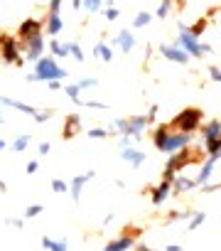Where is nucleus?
Listing matches in <instances>:
<instances>
[{
	"label": "nucleus",
	"instance_id": "nucleus-42",
	"mask_svg": "<svg viewBox=\"0 0 221 251\" xmlns=\"http://www.w3.org/2000/svg\"><path fill=\"white\" fill-rule=\"evenodd\" d=\"M84 106H89V109H94V111L108 109V106H106V103H101V101H84Z\"/></svg>",
	"mask_w": 221,
	"mask_h": 251
},
{
	"label": "nucleus",
	"instance_id": "nucleus-15",
	"mask_svg": "<svg viewBox=\"0 0 221 251\" xmlns=\"http://www.w3.org/2000/svg\"><path fill=\"white\" fill-rule=\"evenodd\" d=\"M62 27H64V20H62V15H49V13H47L45 32L49 34V37H57V34L62 32Z\"/></svg>",
	"mask_w": 221,
	"mask_h": 251
},
{
	"label": "nucleus",
	"instance_id": "nucleus-9",
	"mask_svg": "<svg viewBox=\"0 0 221 251\" xmlns=\"http://www.w3.org/2000/svg\"><path fill=\"white\" fill-rule=\"evenodd\" d=\"M110 47H121L123 54H128L133 47H135V37H133V32L130 30H121L118 32V37L116 40H110Z\"/></svg>",
	"mask_w": 221,
	"mask_h": 251
},
{
	"label": "nucleus",
	"instance_id": "nucleus-30",
	"mask_svg": "<svg viewBox=\"0 0 221 251\" xmlns=\"http://www.w3.org/2000/svg\"><path fill=\"white\" fill-rule=\"evenodd\" d=\"M150 20H153L150 13H138L133 20V27H145V25H150Z\"/></svg>",
	"mask_w": 221,
	"mask_h": 251
},
{
	"label": "nucleus",
	"instance_id": "nucleus-49",
	"mask_svg": "<svg viewBox=\"0 0 221 251\" xmlns=\"http://www.w3.org/2000/svg\"><path fill=\"white\" fill-rule=\"evenodd\" d=\"M202 52H204V54H211V52H214V47H211V45H206V42H202Z\"/></svg>",
	"mask_w": 221,
	"mask_h": 251
},
{
	"label": "nucleus",
	"instance_id": "nucleus-33",
	"mask_svg": "<svg viewBox=\"0 0 221 251\" xmlns=\"http://www.w3.org/2000/svg\"><path fill=\"white\" fill-rule=\"evenodd\" d=\"M103 5V0H84V10L86 13H98Z\"/></svg>",
	"mask_w": 221,
	"mask_h": 251
},
{
	"label": "nucleus",
	"instance_id": "nucleus-44",
	"mask_svg": "<svg viewBox=\"0 0 221 251\" xmlns=\"http://www.w3.org/2000/svg\"><path fill=\"white\" fill-rule=\"evenodd\" d=\"M47 89H49V91H59V89H64V86H62V79H52V82H47Z\"/></svg>",
	"mask_w": 221,
	"mask_h": 251
},
{
	"label": "nucleus",
	"instance_id": "nucleus-10",
	"mask_svg": "<svg viewBox=\"0 0 221 251\" xmlns=\"http://www.w3.org/2000/svg\"><path fill=\"white\" fill-rule=\"evenodd\" d=\"M91 177H94V172H86V175H77V177L71 180V185H69V195H71L74 202L81 200V190H84V185L91 180Z\"/></svg>",
	"mask_w": 221,
	"mask_h": 251
},
{
	"label": "nucleus",
	"instance_id": "nucleus-36",
	"mask_svg": "<svg viewBox=\"0 0 221 251\" xmlns=\"http://www.w3.org/2000/svg\"><path fill=\"white\" fill-rule=\"evenodd\" d=\"M32 118H34L37 123H45V121H49V118H52V111H37Z\"/></svg>",
	"mask_w": 221,
	"mask_h": 251
},
{
	"label": "nucleus",
	"instance_id": "nucleus-18",
	"mask_svg": "<svg viewBox=\"0 0 221 251\" xmlns=\"http://www.w3.org/2000/svg\"><path fill=\"white\" fill-rule=\"evenodd\" d=\"M199 133H202V140L221 135V121L214 118V121H209V123H202V126H199Z\"/></svg>",
	"mask_w": 221,
	"mask_h": 251
},
{
	"label": "nucleus",
	"instance_id": "nucleus-29",
	"mask_svg": "<svg viewBox=\"0 0 221 251\" xmlns=\"http://www.w3.org/2000/svg\"><path fill=\"white\" fill-rule=\"evenodd\" d=\"M45 212V204H30L25 209V219H32V217H40V214Z\"/></svg>",
	"mask_w": 221,
	"mask_h": 251
},
{
	"label": "nucleus",
	"instance_id": "nucleus-51",
	"mask_svg": "<svg viewBox=\"0 0 221 251\" xmlns=\"http://www.w3.org/2000/svg\"><path fill=\"white\" fill-rule=\"evenodd\" d=\"M71 5H74V10H81V5H84V0H71Z\"/></svg>",
	"mask_w": 221,
	"mask_h": 251
},
{
	"label": "nucleus",
	"instance_id": "nucleus-21",
	"mask_svg": "<svg viewBox=\"0 0 221 251\" xmlns=\"http://www.w3.org/2000/svg\"><path fill=\"white\" fill-rule=\"evenodd\" d=\"M94 57H98L103 62H110V59H113V50H110V45H106V42H98L94 47Z\"/></svg>",
	"mask_w": 221,
	"mask_h": 251
},
{
	"label": "nucleus",
	"instance_id": "nucleus-13",
	"mask_svg": "<svg viewBox=\"0 0 221 251\" xmlns=\"http://www.w3.org/2000/svg\"><path fill=\"white\" fill-rule=\"evenodd\" d=\"M0 106H13L15 111H20V114H27V116H34V114H37V109H34V106H27V103H22V101H15V99H10V96H3V99H0Z\"/></svg>",
	"mask_w": 221,
	"mask_h": 251
},
{
	"label": "nucleus",
	"instance_id": "nucleus-23",
	"mask_svg": "<svg viewBox=\"0 0 221 251\" xmlns=\"http://www.w3.org/2000/svg\"><path fill=\"white\" fill-rule=\"evenodd\" d=\"M219 151H221V135L204 140V153H206V155H216Z\"/></svg>",
	"mask_w": 221,
	"mask_h": 251
},
{
	"label": "nucleus",
	"instance_id": "nucleus-50",
	"mask_svg": "<svg viewBox=\"0 0 221 251\" xmlns=\"http://www.w3.org/2000/svg\"><path fill=\"white\" fill-rule=\"evenodd\" d=\"M165 249H167V251H182V246H179V244H167Z\"/></svg>",
	"mask_w": 221,
	"mask_h": 251
},
{
	"label": "nucleus",
	"instance_id": "nucleus-27",
	"mask_svg": "<svg viewBox=\"0 0 221 251\" xmlns=\"http://www.w3.org/2000/svg\"><path fill=\"white\" fill-rule=\"evenodd\" d=\"M204 219H206V214H204V212H194V214H192V219H189V227H187V229H189V232L199 229V227L204 224Z\"/></svg>",
	"mask_w": 221,
	"mask_h": 251
},
{
	"label": "nucleus",
	"instance_id": "nucleus-54",
	"mask_svg": "<svg viewBox=\"0 0 221 251\" xmlns=\"http://www.w3.org/2000/svg\"><path fill=\"white\" fill-rule=\"evenodd\" d=\"M216 158H219V160H221V151H219V153H216Z\"/></svg>",
	"mask_w": 221,
	"mask_h": 251
},
{
	"label": "nucleus",
	"instance_id": "nucleus-4",
	"mask_svg": "<svg viewBox=\"0 0 221 251\" xmlns=\"http://www.w3.org/2000/svg\"><path fill=\"white\" fill-rule=\"evenodd\" d=\"M177 45H179L184 52H187L189 57H202V54H204V52H202V42H199V37H194V34H192L189 25H182V22H179Z\"/></svg>",
	"mask_w": 221,
	"mask_h": 251
},
{
	"label": "nucleus",
	"instance_id": "nucleus-37",
	"mask_svg": "<svg viewBox=\"0 0 221 251\" xmlns=\"http://www.w3.org/2000/svg\"><path fill=\"white\" fill-rule=\"evenodd\" d=\"M79 86H81V91L84 89H91V86H98V79H94V77H89V79H81V82H77Z\"/></svg>",
	"mask_w": 221,
	"mask_h": 251
},
{
	"label": "nucleus",
	"instance_id": "nucleus-6",
	"mask_svg": "<svg viewBox=\"0 0 221 251\" xmlns=\"http://www.w3.org/2000/svg\"><path fill=\"white\" fill-rule=\"evenodd\" d=\"M158 52H160V57H162V59L174 62V64H187V62L192 59V57H189L187 52H184L177 42H174V45H160V50H158Z\"/></svg>",
	"mask_w": 221,
	"mask_h": 251
},
{
	"label": "nucleus",
	"instance_id": "nucleus-12",
	"mask_svg": "<svg viewBox=\"0 0 221 251\" xmlns=\"http://www.w3.org/2000/svg\"><path fill=\"white\" fill-rule=\"evenodd\" d=\"M121 158L128 160L133 167H140V165L145 163V153H142V151H135V148H130V146L121 148Z\"/></svg>",
	"mask_w": 221,
	"mask_h": 251
},
{
	"label": "nucleus",
	"instance_id": "nucleus-16",
	"mask_svg": "<svg viewBox=\"0 0 221 251\" xmlns=\"http://www.w3.org/2000/svg\"><path fill=\"white\" fill-rule=\"evenodd\" d=\"M199 183L197 180H189V177H182V175H174V180H172V190L174 192H189V190H194Z\"/></svg>",
	"mask_w": 221,
	"mask_h": 251
},
{
	"label": "nucleus",
	"instance_id": "nucleus-45",
	"mask_svg": "<svg viewBox=\"0 0 221 251\" xmlns=\"http://www.w3.org/2000/svg\"><path fill=\"white\" fill-rule=\"evenodd\" d=\"M37 151H40V155H47V153L52 151V143H47V140H42V143H40V148H37Z\"/></svg>",
	"mask_w": 221,
	"mask_h": 251
},
{
	"label": "nucleus",
	"instance_id": "nucleus-34",
	"mask_svg": "<svg viewBox=\"0 0 221 251\" xmlns=\"http://www.w3.org/2000/svg\"><path fill=\"white\" fill-rule=\"evenodd\" d=\"M52 190H54L57 195H64V192H69V185H66L64 180H52Z\"/></svg>",
	"mask_w": 221,
	"mask_h": 251
},
{
	"label": "nucleus",
	"instance_id": "nucleus-53",
	"mask_svg": "<svg viewBox=\"0 0 221 251\" xmlns=\"http://www.w3.org/2000/svg\"><path fill=\"white\" fill-rule=\"evenodd\" d=\"M5 190H8V187H5V183H3V180H0V192H5Z\"/></svg>",
	"mask_w": 221,
	"mask_h": 251
},
{
	"label": "nucleus",
	"instance_id": "nucleus-52",
	"mask_svg": "<svg viewBox=\"0 0 221 251\" xmlns=\"http://www.w3.org/2000/svg\"><path fill=\"white\" fill-rule=\"evenodd\" d=\"M5 146H8V143H5L3 138H0V151H5Z\"/></svg>",
	"mask_w": 221,
	"mask_h": 251
},
{
	"label": "nucleus",
	"instance_id": "nucleus-48",
	"mask_svg": "<svg viewBox=\"0 0 221 251\" xmlns=\"http://www.w3.org/2000/svg\"><path fill=\"white\" fill-rule=\"evenodd\" d=\"M174 219H182V212H179V209L170 212V222H174Z\"/></svg>",
	"mask_w": 221,
	"mask_h": 251
},
{
	"label": "nucleus",
	"instance_id": "nucleus-26",
	"mask_svg": "<svg viewBox=\"0 0 221 251\" xmlns=\"http://www.w3.org/2000/svg\"><path fill=\"white\" fill-rule=\"evenodd\" d=\"M30 140H32V138H30V135L25 133V135H20V138H15V143H13V146H10V148H13L15 153H22V151H27V146H30Z\"/></svg>",
	"mask_w": 221,
	"mask_h": 251
},
{
	"label": "nucleus",
	"instance_id": "nucleus-32",
	"mask_svg": "<svg viewBox=\"0 0 221 251\" xmlns=\"http://www.w3.org/2000/svg\"><path fill=\"white\" fill-rule=\"evenodd\" d=\"M189 30H192V34H194V37H202V32L206 30V17H199V20H197V22H194Z\"/></svg>",
	"mask_w": 221,
	"mask_h": 251
},
{
	"label": "nucleus",
	"instance_id": "nucleus-39",
	"mask_svg": "<svg viewBox=\"0 0 221 251\" xmlns=\"http://www.w3.org/2000/svg\"><path fill=\"white\" fill-rule=\"evenodd\" d=\"M62 3H64V0H49V15H59Z\"/></svg>",
	"mask_w": 221,
	"mask_h": 251
},
{
	"label": "nucleus",
	"instance_id": "nucleus-31",
	"mask_svg": "<svg viewBox=\"0 0 221 251\" xmlns=\"http://www.w3.org/2000/svg\"><path fill=\"white\" fill-rule=\"evenodd\" d=\"M69 57H74V59L84 62V50L79 47V42H69Z\"/></svg>",
	"mask_w": 221,
	"mask_h": 251
},
{
	"label": "nucleus",
	"instance_id": "nucleus-55",
	"mask_svg": "<svg viewBox=\"0 0 221 251\" xmlns=\"http://www.w3.org/2000/svg\"><path fill=\"white\" fill-rule=\"evenodd\" d=\"M0 123H3V111H0Z\"/></svg>",
	"mask_w": 221,
	"mask_h": 251
},
{
	"label": "nucleus",
	"instance_id": "nucleus-40",
	"mask_svg": "<svg viewBox=\"0 0 221 251\" xmlns=\"http://www.w3.org/2000/svg\"><path fill=\"white\" fill-rule=\"evenodd\" d=\"M158 111H160V106H158V103H153V106H150V111H147V123H155Z\"/></svg>",
	"mask_w": 221,
	"mask_h": 251
},
{
	"label": "nucleus",
	"instance_id": "nucleus-17",
	"mask_svg": "<svg viewBox=\"0 0 221 251\" xmlns=\"http://www.w3.org/2000/svg\"><path fill=\"white\" fill-rule=\"evenodd\" d=\"M130 138H142L147 128V116H130Z\"/></svg>",
	"mask_w": 221,
	"mask_h": 251
},
{
	"label": "nucleus",
	"instance_id": "nucleus-2",
	"mask_svg": "<svg viewBox=\"0 0 221 251\" xmlns=\"http://www.w3.org/2000/svg\"><path fill=\"white\" fill-rule=\"evenodd\" d=\"M202 121H204L202 109H194V106H192V109H184L182 114H177V118L172 121V126L177 131H184V133H194V131H199Z\"/></svg>",
	"mask_w": 221,
	"mask_h": 251
},
{
	"label": "nucleus",
	"instance_id": "nucleus-28",
	"mask_svg": "<svg viewBox=\"0 0 221 251\" xmlns=\"http://www.w3.org/2000/svg\"><path fill=\"white\" fill-rule=\"evenodd\" d=\"M170 10H172V0H162V3H160V8L155 10V17L165 20V17L170 15Z\"/></svg>",
	"mask_w": 221,
	"mask_h": 251
},
{
	"label": "nucleus",
	"instance_id": "nucleus-47",
	"mask_svg": "<svg viewBox=\"0 0 221 251\" xmlns=\"http://www.w3.org/2000/svg\"><path fill=\"white\" fill-rule=\"evenodd\" d=\"M8 224H13L15 229H22V227H25V222H22V219H8Z\"/></svg>",
	"mask_w": 221,
	"mask_h": 251
},
{
	"label": "nucleus",
	"instance_id": "nucleus-14",
	"mask_svg": "<svg viewBox=\"0 0 221 251\" xmlns=\"http://www.w3.org/2000/svg\"><path fill=\"white\" fill-rule=\"evenodd\" d=\"M216 155H209L204 163H202V170H199V175H197V183L199 185H204V183H209V177H211V172H214V165H216Z\"/></svg>",
	"mask_w": 221,
	"mask_h": 251
},
{
	"label": "nucleus",
	"instance_id": "nucleus-7",
	"mask_svg": "<svg viewBox=\"0 0 221 251\" xmlns=\"http://www.w3.org/2000/svg\"><path fill=\"white\" fill-rule=\"evenodd\" d=\"M20 42L15 37H3L0 40V57L5 62H13V64H20Z\"/></svg>",
	"mask_w": 221,
	"mask_h": 251
},
{
	"label": "nucleus",
	"instance_id": "nucleus-46",
	"mask_svg": "<svg viewBox=\"0 0 221 251\" xmlns=\"http://www.w3.org/2000/svg\"><path fill=\"white\" fill-rule=\"evenodd\" d=\"M216 190H221V185H202V192H216Z\"/></svg>",
	"mask_w": 221,
	"mask_h": 251
},
{
	"label": "nucleus",
	"instance_id": "nucleus-19",
	"mask_svg": "<svg viewBox=\"0 0 221 251\" xmlns=\"http://www.w3.org/2000/svg\"><path fill=\"white\" fill-rule=\"evenodd\" d=\"M133 244H135V236L126 234V236H121V239H113L110 244H106V251H126V249H130Z\"/></svg>",
	"mask_w": 221,
	"mask_h": 251
},
{
	"label": "nucleus",
	"instance_id": "nucleus-43",
	"mask_svg": "<svg viewBox=\"0 0 221 251\" xmlns=\"http://www.w3.org/2000/svg\"><path fill=\"white\" fill-rule=\"evenodd\" d=\"M37 170H40V163H37V160H30V163H27V167H25V172H27V175H34Z\"/></svg>",
	"mask_w": 221,
	"mask_h": 251
},
{
	"label": "nucleus",
	"instance_id": "nucleus-5",
	"mask_svg": "<svg viewBox=\"0 0 221 251\" xmlns=\"http://www.w3.org/2000/svg\"><path fill=\"white\" fill-rule=\"evenodd\" d=\"M20 50L25 52V59L37 62V59L45 54V34L37 32V34H32V37L22 40V42H20Z\"/></svg>",
	"mask_w": 221,
	"mask_h": 251
},
{
	"label": "nucleus",
	"instance_id": "nucleus-41",
	"mask_svg": "<svg viewBox=\"0 0 221 251\" xmlns=\"http://www.w3.org/2000/svg\"><path fill=\"white\" fill-rule=\"evenodd\" d=\"M209 79L211 82H221V69L219 67H209Z\"/></svg>",
	"mask_w": 221,
	"mask_h": 251
},
{
	"label": "nucleus",
	"instance_id": "nucleus-20",
	"mask_svg": "<svg viewBox=\"0 0 221 251\" xmlns=\"http://www.w3.org/2000/svg\"><path fill=\"white\" fill-rule=\"evenodd\" d=\"M81 131V118L77 116V114H71V116H66V128H64V138H74V135H77Z\"/></svg>",
	"mask_w": 221,
	"mask_h": 251
},
{
	"label": "nucleus",
	"instance_id": "nucleus-35",
	"mask_svg": "<svg viewBox=\"0 0 221 251\" xmlns=\"http://www.w3.org/2000/svg\"><path fill=\"white\" fill-rule=\"evenodd\" d=\"M103 15H106V20H108V22H113V20H118V17H121V10H118V8H106V10H103Z\"/></svg>",
	"mask_w": 221,
	"mask_h": 251
},
{
	"label": "nucleus",
	"instance_id": "nucleus-25",
	"mask_svg": "<svg viewBox=\"0 0 221 251\" xmlns=\"http://www.w3.org/2000/svg\"><path fill=\"white\" fill-rule=\"evenodd\" d=\"M64 94H66L74 103H81V99H79V96H81V86H79V84H66V86H64Z\"/></svg>",
	"mask_w": 221,
	"mask_h": 251
},
{
	"label": "nucleus",
	"instance_id": "nucleus-8",
	"mask_svg": "<svg viewBox=\"0 0 221 251\" xmlns=\"http://www.w3.org/2000/svg\"><path fill=\"white\" fill-rule=\"evenodd\" d=\"M170 192H172V180H162L160 185H155V190H153V197H150L153 207H162V202L170 197Z\"/></svg>",
	"mask_w": 221,
	"mask_h": 251
},
{
	"label": "nucleus",
	"instance_id": "nucleus-22",
	"mask_svg": "<svg viewBox=\"0 0 221 251\" xmlns=\"http://www.w3.org/2000/svg\"><path fill=\"white\" fill-rule=\"evenodd\" d=\"M42 249H47V251H66L69 244L66 241H54L49 236H42Z\"/></svg>",
	"mask_w": 221,
	"mask_h": 251
},
{
	"label": "nucleus",
	"instance_id": "nucleus-11",
	"mask_svg": "<svg viewBox=\"0 0 221 251\" xmlns=\"http://www.w3.org/2000/svg\"><path fill=\"white\" fill-rule=\"evenodd\" d=\"M37 32H42V22L34 20V17H27V20L17 27V37H20V40H27V37H32V34H37Z\"/></svg>",
	"mask_w": 221,
	"mask_h": 251
},
{
	"label": "nucleus",
	"instance_id": "nucleus-24",
	"mask_svg": "<svg viewBox=\"0 0 221 251\" xmlns=\"http://www.w3.org/2000/svg\"><path fill=\"white\" fill-rule=\"evenodd\" d=\"M49 50H52V54L54 57H69V42H57L54 37H52V42H49Z\"/></svg>",
	"mask_w": 221,
	"mask_h": 251
},
{
	"label": "nucleus",
	"instance_id": "nucleus-3",
	"mask_svg": "<svg viewBox=\"0 0 221 251\" xmlns=\"http://www.w3.org/2000/svg\"><path fill=\"white\" fill-rule=\"evenodd\" d=\"M189 143H192V133H184V131H177V128H174V131L167 133L165 143H162L158 151L172 155V153H179V151H184V148H189Z\"/></svg>",
	"mask_w": 221,
	"mask_h": 251
},
{
	"label": "nucleus",
	"instance_id": "nucleus-38",
	"mask_svg": "<svg viewBox=\"0 0 221 251\" xmlns=\"http://www.w3.org/2000/svg\"><path fill=\"white\" fill-rule=\"evenodd\" d=\"M86 135H89V138H106L108 131H106V128H91V131H86Z\"/></svg>",
	"mask_w": 221,
	"mask_h": 251
},
{
	"label": "nucleus",
	"instance_id": "nucleus-1",
	"mask_svg": "<svg viewBox=\"0 0 221 251\" xmlns=\"http://www.w3.org/2000/svg\"><path fill=\"white\" fill-rule=\"evenodd\" d=\"M34 74H37V82H52V79H66V71L62 69V67H57V59H54V54L52 57H47V54H42L40 59L34 62Z\"/></svg>",
	"mask_w": 221,
	"mask_h": 251
}]
</instances>
